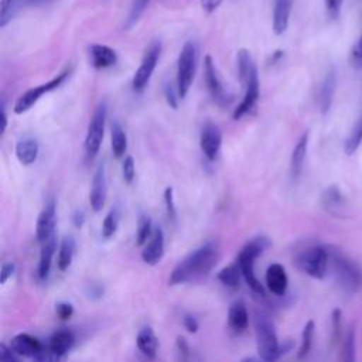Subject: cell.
<instances>
[{
  "label": "cell",
  "mask_w": 362,
  "mask_h": 362,
  "mask_svg": "<svg viewBox=\"0 0 362 362\" xmlns=\"http://www.w3.org/2000/svg\"><path fill=\"white\" fill-rule=\"evenodd\" d=\"M219 259V247L216 242H206L188 253L173 269L168 283L170 286L184 284L208 274Z\"/></svg>",
  "instance_id": "1"
},
{
  "label": "cell",
  "mask_w": 362,
  "mask_h": 362,
  "mask_svg": "<svg viewBox=\"0 0 362 362\" xmlns=\"http://www.w3.org/2000/svg\"><path fill=\"white\" fill-rule=\"evenodd\" d=\"M253 325L257 355L266 362H277L281 355L293 349V341L287 339L286 342H283V345H280L274 324L266 314L256 313L253 318Z\"/></svg>",
  "instance_id": "2"
},
{
  "label": "cell",
  "mask_w": 362,
  "mask_h": 362,
  "mask_svg": "<svg viewBox=\"0 0 362 362\" xmlns=\"http://www.w3.org/2000/svg\"><path fill=\"white\" fill-rule=\"evenodd\" d=\"M238 76L243 88V98L238 107L233 110V119H240L250 112L259 99V76L256 64L246 49L238 52Z\"/></svg>",
  "instance_id": "3"
},
{
  "label": "cell",
  "mask_w": 362,
  "mask_h": 362,
  "mask_svg": "<svg viewBox=\"0 0 362 362\" xmlns=\"http://www.w3.org/2000/svg\"><path fill=\"white\" fill-rule=\"evenodd\" d=\"M270 246V240L266 236H255L249 242H246L238 253L236 263L240 269L242 277L247 283V286L256 294L264 296V288L255 273V262L256 259Z\"/></svg>",
  "instance_id": "4"
},
{
  "label": "cell",
  "mask_w": 362,
  "mask_h": 362,
  "mask_svg": "<svg viewBox=\"0 0 362 362\" xmlns=\"http://www.w3.org/2000/svg\"><path fill=\"white\" fill-rule=\"evenodd\" d=\"M329 264L338 286L348 294H356L362 288L361 267L335 249H329Z\"/></svg>",
  "instance_id": "5"
},
{
  "label": "cell",
  "mask_w": 362,
  "mask_h": 362,
  "mask_svg": "<svg viewBox=\"0 0 362 362\" xmlns=\"http://www.w3.org/2000/svg\"><path fill=\"white\" fill-rule=\"evenodd\" d=\"M197 64H198V47L194 41H187L182 45L177 59L175 83H177L178 96L181 99L187 96L192 85L195 71H197Z\"/></svg>",
  "instance_id": "6"
},
{
  "label": "cell",
  "mask_w": 362,
  "mask_h": 362,
  "mask_svg": "<svg viewBox=\"0 0 362 362\" xmlns=\"http://www.w3.org/2000/svg\"><path fill=\"white\" fill-rule=\"evenodd\" d=\"M297 267L307 276L321 280L329 266V249L322 245H313L303 249L296 257Z\"/></svg>",
  "instance_id": "7"
},
{
  "label": "cell",
  "mask_w": 362,
  "mask_h": 362,
  "mask_svg": "<svg viewBox=\"0 0 362 362\" xmlns=\"http://www.w3.org/2000/svg\"><path fill=\"white\" fill-rule=\"evenodd\" d=\"M106 115H107V106L106 102H100L98 105V107L95 109L89 126H88V132H86V137H85V153L88 158H93L102 144L103 140V134H105V123H106Z\"/></svg>",
  "instance_id": "8"
},
{
  "label": "cell",
  "mask_w": 362,
  "mask_h": 362,
  "mask_svg": "<svg viewBox=\"0 0 362 362\" xmlns=\"http://www.w3.org/2000/svg\"><path fill=\"white\" fill-rule=\"evenodd\" d=\"M69 72H71V69H65V71L59 72V74H58L55 78H52L51 81H48V82H45V83H41V85H38V86H35V88H31V89H28L27 92H24V93L17 99V102H16V105H14V112H16L17 115H21V113L27 112L28 109H31L45 93L52 92V90H55L58 86H61V85L65 82V79L69 76Z\"/></svg>",
  "instance_id": "9"
},
{
  "label": "cell",
  "mask_w": 362,
  "mask_h": 362,
  "mask_svg": "<svg viewBox=\"0 0 362 362\" xmlns=\"http://www.w3.org/2000/svg\"><path fill=\"white\" fill-rule=\"evenodd\" d=\"M160 52H161V42L160 41H153L148 48L146 49L143 59L140 62V66L137 68V71L134 72V76L132 79V86L133 90L140 93L144 90V88L147 86V83L150 82V78L156 69V65L158 62L160 58Z\"/></svg>",
  "instance_id": "10"
},
{
  "label": "cell",
  "mask_w": 362,
  "mask_h": 362,
  "mask_svg": "<svg viewBox=\"0 0 362 362\" xmlns=\"http://www.w3.org/2000/svg\"><path fill=\"white\" fill-rule=\"evenodd\" d=\"M204 78H205V83H206V89L212 98V100L215 103H218L219 106H226L230 103L232 98L230 95L225 90L221 78L218 75L215 62L212 59L211 55H206L204 58Z\"/></svg>",
  "instance_id": "11"
},
{
  "label": "cell",
  "mask_w": 362,
  "mask_h": 362,
  "mask_svg": "<svg viewBox=\"0 0 362 362\" xmlns=\"http://www.w3.org/2000/svg\"><path fill=\"white\" fill-rule=\"evenodd\" d=\"M199 146H201V151L204 153L208 161L216 160L222 146V133L218 124L212 122H206L202 126L201 134H199Z\"/></svg>",
  "instance_id": "12"
},
{
  "label": "cell",
  "mask_w": 362,
  "mask_h": 362,
  "mask_svg": "<svg viewBox=\"0 0 362 362\" xmlns=\"http://www.w3.org/2000/svg\"><path fill=\"white\" fill-rule=\"evenodd\" d=\"M106 195H107L106 168H105V164L102 163L100 165H98V168L93 174L90 194H89V202L95 212H99L103 208V205L106 202Z\"/></svg>",
  "instance_id": "13"
},
{
  "label": "cell",
  "mask_w": 362,
  "mask_h": 362,
  "mask_svg": "<svg viewBox=\"0 0 362 362\" xmlns=\"http://www.w3.org/2000/svg\"><path fill=\"white\" fill-rule=\"evenodd\" d=\"M55 235V202L49 199L40 212L35 225V236L40 243Z\"/></svg>",
  "instance_id": "14"
},
{
  "label": "cell",
  "mask_w": 362,
  "mask_h": 362,
  "mask_svg": "<svg viewBox=\"0 0 362 362\" xmlns=\"http://www.w3.org/2000/svg\"><path fill=\"white\" fill-rule=\"evenodd\" d=\"M42 348L44 344H41L35 337L27 332H20L14 335L10 341V349L18 356L24 358H35Z\"/></svg>",
  "instance_id": "15"
},
{
  "label": "cell",
  "mask_w": 362,
  "mask_h": 362,
  "mask_svg": "<svg viewBox=\"0 0 362 362\" xmlns=\"http://www.w3.org/2000/svg\"><path fill=\"white\" fill-rule=\"evenodd\" d=\"M164 255V233L160 226H156L150 239L141 250V259L146 264L156 266Z\"/></svg>",
  "instance_id": "16"
},
{
  "label": "cell",
  "mask_w": 362,
  "mask_h": 362,
  "mask_svg": "<svg viewBox=\"0 0 362 362\" xmlns=\"http://www.w3.org/2000/svg\"><path fill=\"white\" fill-rule=\"evenodd\" d=\"M266 286L274 296H284L288 287V277L286 269L280 263H272L264 274Z\"/></svg>",
  "instance_id": "17"
},
{
  "label": "cell",
  "mask_w": 362,
  "mask_h": 362,
  "mask_svg": "<svg viewBox=\"0 0 362 362\" xmlns=\"http://www.w3.org/2000/svg\"><path fill=\"white\" fill-rule=\"evenodd\" d=\"M249 325V313L242 300L232 303L228 311V327L235 335H240Z\"/></svg>",
  "instance_id": "18"
},
{
  "label": "cell",
  "mask_w": 362,
  "mask_h": 362,
  "mask_svg": "<svg viewBox=\"0 0 362 362\" xmlns=\"http://www.w3.org/2000/svg\"><path fill=\"white\" fill-rule=\"evenodd\" d=\"M335 86H337V75L335 69L329 68V71L325 74L321 86H320V93H318V106L320 112L322 115H327L332 106L334 100V93H335Z\"/></svg>",
  "instance_id": "19"
},
{
  "label": "cell",
  "mask_w": 362,
  "mask_h": 362,
  "mask_svg": "<svg viewBox=\"0 0 362 362\" xmlns=\"http://www.w3.org/2000/svg\"><path fill=\"white\" fill-rule=\"evenodd\" d=\"M89 54H90L92 65L98 69L110 68L117 61V55L115 49L103 44H92L89 48Z\"/></svg>",
  "instance_id": "20"
},
{
  "label": "cell",
  "mask_w": 362,
  "mask_h": 362,
  "mask_svg": "<svg viewBox=\"0 0 362 362\" xmlns=\"http://www.w3.org/2000/svg\"><path fill=\"white\" fill-rule=\"evenodd\" d=\"M322 206L332 216H341L345 212L346 201L337 185L328 187L322 194Z\"/></svg>",
  "instance_id": "21"
},
{
  "label": "cell",
  "mask_w": 362,
  "mask_h": 362,
  "mask_svg": "<svg viewBox=\"0 0 362 362\" xmlns=\"http://www.w3.org/2000/svg\"><path fill=\"white\" fill-rule=\"evenodd\" d=\"M136 344L139 351L147 358V359H154L157 355L158 349V338L156 332L153 331L151 327H143L137 337H136Z\"/></svg>",
  "instance_id": "22"
},
{
  "label": "cell",
  "mask_w": 362,
  "mask_h": 362,
  "mask_svg": "<svg viewBox=\"0 0 362 362\" xmlns=\"http://www.w3.org/2000/svg\"><path fill=\"white\" fill-rule=\"evenodd\" d=\"M291 6H293V0H274L273 31L276 35H281L283 33H286L288 27Z\"/></svg>",
  "instance_id": "23"
},
{
  "label": "cell",
  "mask_w": 362,
  "mask_h": 362,
  "mask_svg": "<svg viewBox=\"0 0 362 362\" xmlns=\"http://www.w3.org/2000/svg\"><path fill=\"white\" fill-rule=\"evenodd\" d=\"M57 249V238L55 235L47 239L41 243V252H40V260H38V277L41 280H45L49 274L51 266H52V257L55 255Z\"/></svg>",
  "instance_id": "24"
},
{
  "label": "cell",
  "mask_w": 362,
  "mask_h": 362,
  "mask_svg": "<svg viewBox=\"0 0 362 362\" xmlns=\"http://www.w3.org/2000/svg\"><path fill=\"white\" fill-rule=\"evenodd\" d=\"M40 146L34 137H24L16 144V157L23 165L33 164L38 157Z\"/></svg>",
  "instance_id": "25"
},
{
  "label": "cell",
  "mask_w": 362,
  "mask_h": 362,
  "mask_svg": "<svg viewBox=\"0 0 362 362\" xmlns=\"http://www.w3.org/2000/svg\"><path fill=\"white\" fill-rule=\"evenodd\" d=\"M307 146H308V133H303L298 139L297 144L293 148L291 160H290V174L293 178H298L304 165V160L307 156Z\"/></svg>",
  "instance_id": "26"
},
{
  "label": "cell",
  "mask_w": 362,
  "mask_h": 362,
  "mask_svg": "<svg viewBox=\"0 0 362 362\" xmlns=\"http://www.w3.org/2000/svg\"><path fill=\"white\" fill-rule=\"evenodd\" d=\"M74 342H75V337H74L72 331H69V329H59V331L54 332L49 337L47 345L54 352H57V354H59L62 356H66L68 352L72 349Z\"/></svg>",
  "instance_id": "27"
},
{
  "label": "cell",
  "mask_w": 362,
  "mask_h": 362,
  "mask_svg": "<svg viewBox=\"0 0 362 362\" xmlns=\"http://www.w3.org/2000/svg\"><path fill=\"white\" fill-rule=\"evenodd\" d=\"M34 0H1L0 3V27H6L18 13L27 6L33 4Z\"/></svg>",
  "instance_id": "28"
},
{
  "label": "cell",
  "mask_w": 362,
  "mask_h": 362,
  "mask_svg": "<svg viewBox=\"0 0 362 362\" xmlns=\"http://www.w3.org/2000/svg\"><path fill=\"white\" fill-rule=\"evenodd\" d=\"M75 240L72 236H64L61 243H59V249H58V257H57V266L61 272L68 270V267L72 263L74 255H75Z\"/></svg>",
  "instance_id": "29"
},
{
  "label": "cell",
  "mask_w": 362,
  "mask_h": 362,
  "mask_svg": "<svg viewBox=\"0 0 362 362\" xmlns=\"http://www.w3.org/2000/svg\"><path fill=\"white\" fill-rule=\"evenodd\" d=\"M110 146H112V151L116 158H122L124 156L126 148H127V137H126L123 127L116 120L112 123Z\"/></svg>",
  "instance_id": "30"
},
{
  "label": "cell",
  "mask_w": 362,
  "mask_h": 362,
  "mask_svg": "<svg viewBox=\"0 0 362 362\" xmlns=\"http://www.w3.org/2000/svg\"><path fill=\"white\" fill-rule=\"evenodd\" d=\"M240 269L238 266V263H232L226 267H223L219 273H218V280L225 284L226 287H230V288H238L239 287V281H240Z\"/></svg>",
  "instance_id": "31"
},
{
  "label": "cell",
  "mask_w": 362,
  "mask_h": 362,
  "mask_svg": "<svg viewBox=\"0 0 362 362\" xmlns=\"http://www.w3.org/2000/svg\"><path fill=\"white\" fill-rule=\"evenodd\" d=\"M362 144V115L359 116V119L355 122L354 127L351 129L346 140H345V144H344V150L348 156H352L358 148L359 146Z\"/></svg>",
  "instance_id": "32"
},
{
  "label": "cell",
  "mask_w": 362,
  "mask_h": 362,
  "mask_svg": "<svg viewBox=\"0 0 362 362\" xmlns=\"http://www.w3.org/2000/svg\"><path fill=\"white\" fill-rule=\"evenodd\" d=\"M314 321L310 320L305 322L304 328H303V332H301V342H300V348H298V352H297V358L298 359H304L310 351H311V346H313V338H314Z\"/></svg>",
  "instance_id": "33"
},
{
  "label": "cell",
  "mask_w": 362,
  "mask_h": 362,
  "mask_svg": "<svg viewBox=\"0 0 362 362\" xmlns=\"http://www.w3.org/2000/svg\"><path fill=\"white\" fill-rule=\"evenodd\" d=\"M154 228H153V222L151 218L146 214H141L139 218V223H137V246H143L147 243V240L150 239L151 233H153Z\"/></svg>",
  "instance_id": "34"
},
{
  "label": "cell",
  "mask_w": 362,
  "mask_h": 362,
  "mask_svg": "<svg viewBox=\"0 0 362 362\" xmlns=\"http://www.w3.org/2000/svg\"><path fill=\"white\" fill-rule=\"evenodd\" d=\"M119 219H120V214L117 208H112L102 222V236L105 239H109L116 233L119 226Z\"/></svg>",
  "instance_id": "35"
},
{
  "label": "cell",
  "mask_w": 362,
  "mask_h": 362,
  "mask_svg": "<svg viewBox=\"0 0 362 362\" xmlns=\"http://www.w3.org/2000/svg\"><path fill=\"white\" fill-rule=\"evenodd\" d=\"M341 362H356V356H355V331H354V328H349L345 334V339H344V344H342Z\"/></svg>",
  "instance_id": "36"
},
{
  "label": "cell",
  "mask_w": 362,
  "mask_h": 362,
  "mask_svg": "<svg viewBox=\"0 0 362 362\" xmlns=\"http://www.w3.org/2000/svg\"><path fill=\"white\" fill-rule=\"evenodd\" d=\"M150 0H133L132 1V6H130V11H129V16H127V20H126V30L132 28L137 21L139 18L141 17V14L144 13L147 4H148Z\"/></svg>",
  "instance_id": "37"
},
{
  "label": "cell",
  "mask_w": 362,
  "mask_h": 362,
  "mask_svg": "<svg viewBox=\"0 0 362 362\" xmlns=\"http://www.w3.org/2000/svg\"><path fill=\"white\" fill-rule=\"evenodd\" d=\"M66 356L54 352L48 345H44L41 352L34 358V362H65Z\"/></svg>",
  "instance_id": "38"
},
{
  "label": "cell",
  "mask_w": 362,
  "mask_h": 362,
  "mask_svg": "<svg viewBox=\"0 0 362 362\" xmlns=\"http://www.w3.org/2000/svg\"><path fill=\"white\" fill-rule=\"evenodd\" d=\"M122 174H123V180L127 184H132L136 175V168H134V161L132 156H126L123 163H122Z\"/></svg>",
  "instance_id": "39"
},
{
  "label": "cell",
  "mask_w": 362,
  "mask_h": 362,
  "mask_svg": "<svg viewBox=\"0 0 362 362\" xmlns=\"http://www.w3.org/2000/svg\"><path fill=\"white\" fill-rule=\"evenodd\" d=\"M175 346H177L180 362H188V359H189V346H188V342L185 341V338L184 337H177Z\"/></svg>",
  "instance_id": "40"
},
{
  "label": "cell",
  "mask_w": 362,
  "mask_h": 362,
  "mask_svg": "<svg viewBox=\"0 0 362 362\" xmlns=\"http://www.w3.org/2000/svg\"><path fill=\"white\" fill-rule=\"evenodd\" d=\"M164 201H165V208H167V215L171 221L175 219V205H174V197H173V188L167 187L164 191Z\"/></svg>",
  "instance_id": "41"
},
{
  "label": "cell",
  "mask_w": 362,
  "mask_h": 362,
  "mask_svg": "<svg viewBox=\"0 0 362 362\" xmlns=\"http://www.w3.org/2000/svg\"><path fill=\"white\" fill-rule=\"evenodd\" d=\"M55 311H57V315L59 317V320L66 321V320H69L72 317L74 307L69 303H58L57 307H55Z\"/></svg>",
  "instance_id": "42"
},
{
  "label": "cell",
  "mask_w": 362,
  "mask_h": 362,
  "mask_svg": "<svg viewBox=\"0 0 362 362\" xmlns=\"http://www.w3.org/2000/svg\"><path fill=\"white\" fill-rule=\"evenodd\" d=\"M164 95H165V100L168 103L170 107L173 109H177V100H178V92L171 86V83H167L165 88H164Z\"/></svg>",
  "instance_id": "43"
},
{
  "label": "cell",
  "mask_w": 362,
  "mask_h": 362,
  "mask_svg": "<svg viewBox=\"0 0 362 362\" xmlns=\"http://www.w3.org/2000/svg\"><path fill=\"white\" fill-rule=\"evenodd\" d=\"M18 355L14 354L6 344L0 345V362H20Z\"/></svg>",
  "instance_id": "44"
},
{
  "label": "cell",
  "mask_w": 362,
  "mask_h": 362,
  "mask_svg": "<svg viewBox=\"0 0 362 362\" xmlns=\"http://www.w3.org/2000/svg\"><path fill=\"white\" fill-rule=\"evenodd\" d=\"M341 6H342V0H325L327 13L331 18H337L339 16Z\"/></svg>",
  "instance_id": "45"
},
{
  "label": "cell",
  "mask_w": 362,
  "mask_h": 362,
  "mask_svg": "<svg viewBox=\"0 0 362 362\" xmlns=\"http://www.w3.org/2000/svg\"><path fill=\"white\" fill-rule=\"evenodd\" d=\"M182 324H184L185 329H187L188 332H191V334H195V332L198 331V328H199L198 320H197L194 315H189V314L184 315V318H182Z\"/></svg>",
  "instance_id": "46"
},
{
  "label": "cell",
  "mask_w": 362,
  "mask_h": 362,
  "mask_svg": "<svg viewBox=\"0 0 362 362\" xmlns=\"http://www.w3.org/2000/svg\"><path fill=\"white\" fill-rule=\"evenodd\" d=\"M14 270H16L14 263H4L1 266V272H0V283L4 284L14 274Z\"/></svg>",
  "instance_id": "47"
},
{
  "label": "cell",
  "mask_w": 362,
  "mask_h": 362,
  "mask_svg": "<svg viewBox=\"0 0 362 362\" xmlns=\"http://www.w3.org/2000/svg\"><path fill=\"white\" fill-rule=\"evenodd\" d=\"M352 61H354V65L361 68L362 66V34L352 51Z\"/></svg>",
  "instance_id": "48"
},
{
  "label": "cell",
  "mask_w": 362,
  "mask_h": 362,
  "mask_svg": "<svg viewBox=\"0 0 362 362\" xmlns=\"http://www.w3.org/2000/svg\"><path fill=\"white\" fill-rule=\"evenodd\" d=\"M223 0H201V6L206 13H212Z\"/></svg>",
  "instance_id": "49"
},
{
  "label": "cell",
  "mask_w": 362,
  "mask_h": 362,
  "mask_svg": "<svg viewBox=\"0 0 362 362\" xmlns=\"http://www.w3.org/2000/svg\"><path fill=\"white\" fill-rule=\"evenodd\" d=\"M85 222V212L82 209H76L72 215V223L76 226V228H81Z\"/></svg>",
  "instance_id": "50"
},
{
  "label": "cell",
  "mask_w": 362,
  "mask_h": 362,
  "mask_svg": "<svg viewBox=\"0 0 362 362\" xmlns=\"http://www.w3.org/2000/svg\"><path fill=\"white\" fill-rule=\"evenodd\" d=\"M240 362H266V361L262 359V358L257 355V356H246V358L240 359Z\"/></svg>",
  "instance_id": "51"
},
{
  "label": "cell",
  "mask_w": 362,
  "mask_h": 362,
  "mask_svg": "<svg viewBox=\"0 0 362 362\" xmlns=\"http://www.w3.org/2000/svg\"><path fill=\"white\" fill-rule=\"evenodd\" d=\"M45 1H49V0H34L33 4H40V3H45Z\"/></svg>",
  "instance_id": "52"
}]
</instances>
